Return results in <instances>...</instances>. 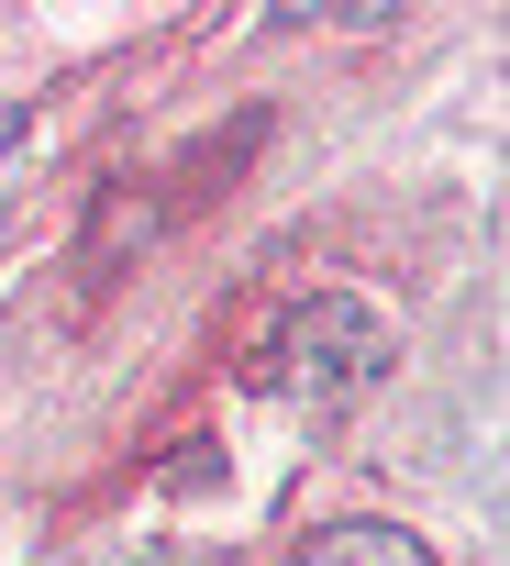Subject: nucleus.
I'll return each mask as SVG.
<instances>
[{"label":"nucleus","mask_w":510,"mask_h":566,"mask_svg":"<svg viewBox=\"0 0 510 566\" xmlns=\"http://www.w3.org/2000/svg\"><path fill=\"white\" fill-rule=\"evenodd\" d=\"M255 367H267V389H289V400H311V411H344V400H366V389L400 367V334H389L366 301H344V290H300V301L278 312V334L255 345Z\"/></svg>","instance_id":"f257e3e1"},{"label":"nucleus","mask_w":510,"mask_h":566,"mask_svg":"<svg viewBox=\"0 0 510 566\" xmlns=\"http://www.w3.org/2000/svg\"><path fill=\"white\" fill-rule=\"evenodd\" d=\"M322 566H433V544L400 522H344V533H322Z\"/></svg>","instance_id":"f03ea898"},{"label":"nucleus","mask_w":510,"mask_h":566,"mask_svg":"<svg viewBox=\"0 0 510 566\" xmlns=\"http://www.w3.org/2000/svg\"><path fill=\"white\" fill-rule=\"evenodd\" d=\"M156 566H200V555H156Z\"/></svg>","instance_id":"7ed1b4c3"}]
</instances>
